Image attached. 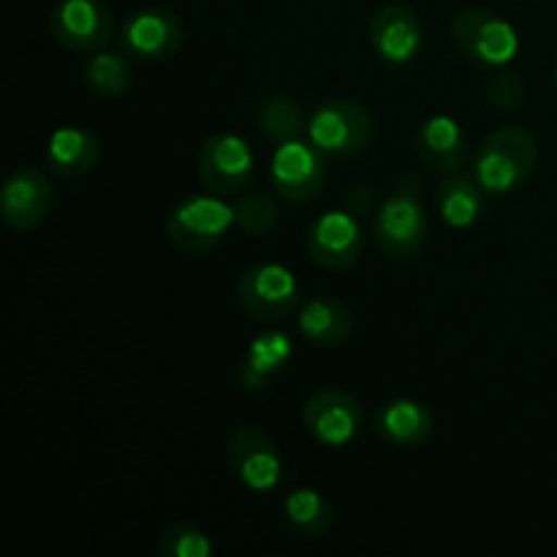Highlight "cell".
<instances>
[{
	"mask_svg": "<svg viewBox=\"0 0 557 557\" xmlns=\"http://www.w3.org/2000/svg\"><path fill=\"white\" fill-rule=\"evenodd\" d=\"M232 226H237L234 207L212 190L185 196L166 215L169 239L183 253H205V250L215 248L232 232Z\"/></svg>",
	"mask_w": 557,
	"mask_h": 557,
	"instance_id": "3957f363",
	"label": "cell"
},
{
	"mask_svg": "<svg viewBox=\"0 0 557 557\" xmlns=\"http://www.w3.org/2000/svg\"><path fill=\"white\" fill-rule=\"evenodd\" d=\"M234 221H237L239 232L253 234V237L270 234L281 221V210L272 196L261 194V190H245L234 205Z\"/></svg>",
	"mask_w": 557,
	"mask_h": 557,
	"instance_id": "d4e9b609",
	"label": "cell"
},
{
	"mask_svg": "<svg viewBox=\"0 0 557 557\" xmlns=\"http://www.w3.org/2000/svg\"><path fill=\"white\" fill-rule=\"evenodd\" d=\"M270 180L288 205H308L326 185V156L310 139L283 141L272 152Z\"/></svg>",
	"mask_w": 557,
	"mask_h": 557,
	"instance_id": "52a82bcc",
	"label": "cell"
},
{
	"mask_svg": "<svg viewBox=\"0 0 557 557\" xmlns=\"http://www.w3.org/2000/svg\"><path fill=\"white\" fill-rule=\"evenodd\" d=\"M52 201L54 190L47 174L36 166H20L0 188V221L11 232H33L49 218Z\"/></svg>",
	"mask_w": 557,
	"mask_h": 557,
	"instance_id": "7c38bea8",
	"label": "cell"
},
{
	"mask_svg": "<svg viewBox=\"0 0 557 557\" xmlns=\"http://www.w3.org/2000/svg\"><path fill=\"white\" fill-rule=\"evenodd\" d=\"M226 466L248 493L267 495L283 482V457L275 441L253 424H243L228 435Z\"/></svg>",
	"mask_w": 557,
	"mask_h": 557,
	"instance_id": "8992f818",
	"label": "cell"
},
{
	"mask_svg": "<svg viewBox=\"0 0 557 557\" xmlns=\"http://www.w3.org/2000/svg\"><path fill=\"white\" fill-rule=\"evenodd\" d=\"M294 346L292 337L281 330H267L256 335L248 343L243 354V362L237 368V384L245 392H261L267 389L272 379L281 373L292 359Z\"/></svg>",
	"mask_w": 557,
	"mask_h": 557,
	"instance_id": "ffe728a7",
	"label": "cell"
},
{
	"mask_svg": "<svg viewBox=\"0 0 557 557\" xmlns=\"http://www.w3.org/2000/svg\"><path fill=\"white\" fill-rule=\"evenodd\" d=\"M259 131L264 134L267 141L272 145H283V141L302 139V134H308V117H305V109L299 107L294 98H267L259 107Z\"/></svg>",
	"mask_w": 557,
	"mask_h": 557,
	"instance_id": "cb8c5ba5",
	"label": "cell"
},
{
	"mask_svg": "<svg viewBox=\"0 0 557 557\" xmlns=\"http://www.w3.org/2000/svg\"><path fill=\"white\" fill-rule=\"evenodd\" d=\"M302 422L319 444L341 449L351 444L362 430L364 408L351 392L330 386V389H319L305 403Z\"/></svg>",
	"mask_w": 557,
	"mask_h": 557,
	"instance_id": "4fadbf2b",
	"label": "cell"
},
{
	"mask_svg": "<svg viewBox=\"0 0 557 557\" xmlns=\"http://www.w3.org/2000/svg\"><path fill=\"white\" fill-rule=\"evenodd\" d=\"M555 82H557V69H555Z\"/></svg>",
	"mask_w": 557,
	"mask_h": 557,
	"instance_id": "f1b7e54d",
	"label": "cell"
},
{
	"mask_svg": "<svg viewBox=\"0 0 557 557\" xmlns=\"http://www.w3.org/2000/svg\"><path fill=\"white\" fill-rule=\"evenodd\" d=\"M419 158L441 174H455L468 161V136L455 117L433 114L424 120L413 136Z\"/></svg>",
	"mask_w": 557,
	"mask_h": 557,
	"instance_id": "2e32d148",
	"label": "cell"
},
{
	"mask_svg": "<svg viewBox=\"0 0 557 557\" xmlns=\"http://www.w3.org/2000/svg\"><path fill=\"white\" fill-rule=\"evenodd\" d=\"M346 205V210H351L354 215H368V210L375 215V210H379V207H373V190L368 185H357L354 190H348Z\"/></svg>",
	"mask_w": 557,
	"mask_h": 557,
	"instance_id": "83f0119b",
	"label": "cell"
},
{
	"mask_svg": "<svg viewBox=\"0 0 557 557\" xmlns=\"http://www.w3.org/2000/svg\"><path fill=\"white\" fill-rule=\"evenodd\" d=\"M212 539L190 522H174L158 539V553L163 557H210Z\"/></svg>",
	"mask_w": 557,
	"mask_h": 557,
	"instance_id": "484cf974",
	"label": "cell"
},
{
	"mask_svg": "<svg viewBox=\"0 0 557 557\" xmlns=\"http://www.w3.org/2000/svg\"><path fill=\"white\" fill-rule=\"evenodd\" d=\"M183 22L174 11L161 5H145V9L131 11L123 20L117 33V41L125 54L147 63H161L169 60L183 47Z\"/></svg>",
	"mask_w": 557,
	"mask_h": 557,
	"instance_id": "30bf717a",
	"label": "cell"
},
{
	"mask_svg": "<svg viewBox=\"0 0 557 557\" xmlns=\"http://www.w3.org/2000/svg\"><path fill=\"white\" fill-rule=\"evenodd\" d=\"M283 515L288 525L305 539H321L335 525L332 504L313 487H297L283 498Z\"/></svg>",
	"mask_w": 557,
	"mask_h": 557,
	"instance_id": "7402d4cb",
	"label": "cell"
},
{
	"mask_svg": "<svg viewBox=\"0 0 557 557\" xmlns=\"http://www.w3.org/2000/svg\"><path fill=\"white\" fill-rule=\"evenodd\" d=\"M539 163V141L522 125L495 128L479 145L473 158V177L487 194H515L531 180Z\"/></svg>",
	"mask_w": 557,
	"mask_h": 557,
	"instance_id": "7a4b0ae2",
	"label": "cell"
},
{
	"mask_svg": "<svg viewBox=\"0 0 557 557\" xmlns=\"http://www.w3.org/2000/svg\"><path fill=\"white\" fill-rule=\"evenodd\" d=\"M308 256L324 270H346L357 264L364 248V232L351 210H330L319 215L305 237Z\"/></svg>",
	"mask_w": 557,
	"mask_h": 557,
	"instance_id": "5bb4252c",
	"label": "cell"
},
{
	"mask_svg": "<svg viewBox=\"0 0 557 557\" xmlns=\"http://www.w3.org/2000/svg\"><path fill=\"white\" fill-rule=\"evenodd\" d=\"M373 136V114L354 98H326L308 117V139L324 156L346 158L364 150Z\"/></svg>",
	"mask_w": 557,
	"mask_h": 557,
	"instance_id": "5b68a950",
	"label": "cell"
},
{
	"mask_svg": "<svg viewBox=\"0 0 557 557\" xmlns=\"http://www.w3.org/2000/svg\"><path fill=\"white\" fill-rule=\"evenodd\" d=\"M237 297L245 313L259 321H281L299 305L302 288L297 275L277 261H261L239 275Z\"/></svg>",
	"mask_w": 557,
	"mask_h": 557,
	"instance_id": "ba28073f",
	"label": "cell"
},
{
	"mask_svg": "<svg viewBox=\"0 0 557 557\" xmlns=\"http://www.w3.org/2000/svg\"><path fill=\"white\" fill-rule=\"evenodd\" d=\"M49 33L69 52L92 54L112 38V11L101 0H60L49 14Z\"/></svg>",
	"mask_w": 557,
	"mask_h": 557,
	"instance_id": "8fae6325",
	"label": "cell"
},
{
	"mask_svg": "<svg viewBox=\"0 0 557 557\" xmlns=\"http://www.w3.org/2000/svg\"><path fill=\"white\" fill-rule=\"evenodd\" d=\"M82 76H85V85L92 96L117 98L123 96L131 87V82H134V65H131V60L125 58V54L98 49V52H92V58L85 63Z\"/></svg>",
	"mask_w": 557,
	"mask_h": 557,
	"instance_id": "603a6c76",
	"label": "cell"
},
{
	"mask_svg": "<svg viewBox=\"0 0 557 557\" xmlns=\"http://www.w3.org/2000/svg\"><path fill=\"white\" fill-rule=\"evenodd\" d=\"M253 166L256 156L248 141L239 134H228V131L205 139V145L199 147V156H196V172H199L205 188L223 196V199L245 194L250 177H253Z\"/></svg>",
	"mask_w": 557,
	"mask_h": 557,
	"instance_id": "9c48e42d",
	"label": "cell"
},
{
	"mask_svg": "<svg viewBox=\"0 0 557 557\" xmlns=\"http://www.w3.org/2000/svg\"><path fill=\"white\" fill-rule=\"evenodd\" d=\"M373 239L392 261L417 259L428 239V212L422 205V180L403 174L373 215Z\"/></svg>",
	"mask_w": 557,
	"mask_h": 557,
	"instance_id": "6da1fadb",
	"label": "cell"
},
{
	"mask_svg": "<svg viewBox=\"0 0 557 557\" xmlns=\"http://www.w3.org/2000/svg\"><path fill=\"white\" fill-rule=\"evenodd\" d=\"M484 98H487V103L493 109L511 112V109H517L522 101H525V85H522L517 74L500 71V74L490 76L487 79V85H484Z\"/></svg>",
	"mask_w": 557,
	"mask_h": 557,
	"instance_id": "4316f807",
	"label": "cell"
},
{
	"mask_svg": "<svg viewBox=\"0 0 557 557\" xmlns=\"http://www.w3.org/2000/svg\"><path fill=\"white\" fill-rule=\"evenodd\" d=\"M484 194L487 190L479 185L473 174H446L438 188V212L441 221L451 228H471L484 212Z\"/></svg>",
	"mask_w": 557,
	"mask_h": 557,
	"instance_id": "44dd1931",
	"label": "cell"
},
{
	"mask_svg": "<svg viewBox=\"0 0 557 557\" xmlns=\"http://www.w3.org/2000/svg\"><path fill=\"white\" fill-rule=\"evenodd\" d=\"M370 47L386 65H411L422 54L424 27L413 9L403 3H386L370 16Z\"/></svg>",
	"mask_w": 557,
	"mask_h": 557,
	"instance_id": "9a60e30c",
	"label": "cell"
},
{
	"mask_svg": "<svg viewBox=\"0 0 557 557\" xmlns=\"http://www.w3.org/2000/svg\"><path fill=\"white\" fill-rule=\"evenodd\" d=\"M451 38L468 60L490 69L509 65L520 52V36L509 20L490 9H462L451 16Z\"/></svg>",
	"mask_w": 557,
	"mask_h": 557,
	"instance_id": "277c9868",
	"label": "cell"
},
{
	"mask_svg": "<svg viewBox=\"0 0 557 557\" xmlns=\"http://www.w3.org/2000/svg\"><path fill=\"white\" fill-rule=\"evenodd\" d=\"M297 330L310 346L337 348L354 330V313L337 297H310L299 305Z\"/></svg>",
	"mask_w": 557,
	"mask_h": 557,
	"instance_id": "d6986e66",
	"label": "cell"
},
{
	"mask_svg": "<svg viewBox=\"0 0 557 557\" xmlns=\"http://www.w3.org/2000/svg\"><path fill=\"white\" fill-rule=\"evenodd\" d=\"M373 428L384 444L397 446V449H413L433 435L435 417L424 403L411 400V397H397V400L384 403L375 411Z\"/></svg>",
	"mask_w": 557,
	"mask_h": 557,
	"instance_id": "e0dca14e",
	"label": "cell"
},
{
	"mask_svg": "<svg viewBox=\"0 0 557 557\" xmlns=\"http://www.w3.org/2000/svg\"><path fill=\"white\" fill-rule=\"evenodd\" d=\"M98 156H101L98 136L90 128H79V125L54 128L47 139V150H44V161H47L49 172L65 180L90 174L96 169Z\"/></svg>",
	"mask_w": 557,
	"mask_h": 557,
	"instance_id": "ac0fdd59",
	"label": "cell"
}]
</instances>
